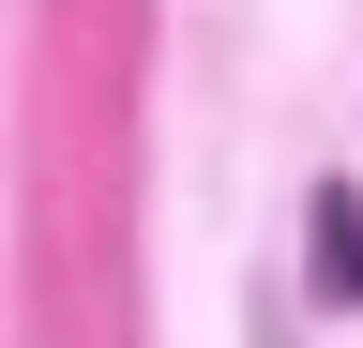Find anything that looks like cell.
I'll return each mask as SVG.
<instances>
[{
    "mask_svg": "<svg viewBox=\"0 0 363 348\" xmlns=\"http://www.w3.org/2000/svg\"><path fill=\"white\" fill-rule=\"evenodd\" d=\"M318 288H333V303H363V182H333V197H318Z\"/></svg>",
    "mask_w": 363,
    "mask_h": 348,
    "instance_id": "obj_1",
    "label": "cell"
}]
</instances>
